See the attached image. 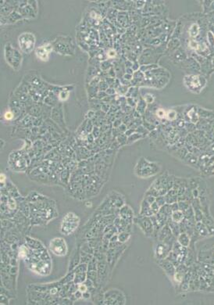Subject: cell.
Segmentation results:
<instances>
[{"mask_svg":"<svg viewBox=\"0 0 214 305\" xmlns=\"http://www.w3.org/2000/svg\"><path fill=\"white\" fill-rule=\"evenodd\" d=\"M19 46L22 52L25 53H30L34 50L35 45V37L32 33L26 32L23 33L20 35Z\"/></svg>","mask_w":214,"mask_h":305,"instance_id":"1","label":"cell"},{"mask_svg":"<svg viewBox=\"0 0 214 305\" xmlns=\"http://www.w3.org/2000/svg\"><path fill=\"white\" fill-rule=\"evenodd\" d=\"M79 224V218L73 213L67 214L61 224V232L63 235H69L76 229Z\"/></svg>","mask_w":214,"mask_h":305,"instance_id":"2","label":"cell"},{"mask_svg":"<svg viewBox=\"0 0 214 305\" xmlns=\"http://www.w3.org/2000/svg\"><path fill=\"white\" fill-rule=\"evenodd\" d=\"M49 247L52 252L56 256H64L67 252L66 242L62 238H55L52 239Z\"/></svg>","mask_w":214,"mask_h":305,"instance_id":"3","label":"cell"},{"mask_svg":"<svg viewBox=\"0 0 214 305\" xmlns=\"http://www.w3.org/2000/svg\"><path fill=\"white\" fill-rule=\"evenodd\" d=\"M136 223L141 229L143 231L145 235L147 236H151L153 234L154 232V228H153V224H152V220L149 218V217L146 216H141L136 219Z\"/></svg>","mask_w":214,"mask_h":305,"instance_id":"4","label":"cell"},{"mask_svg":"<svg viewBox=\"0 0 214 305\" xmlns=\"http://www.w3.org/2000/svg\"><path fill=\"white\" fill-rule=\"evenodd\" d=\"M5 58H6L7 63H10L11 67H13L14 69L16 68V63H15V60L14 58H15L16 60H18L20 62L22 59V57L20 55L19 52L16 49H13L11 46L9 47L8 50L6 49V51H5Z\"/></svg>","mask_w":214,"mask_h":305,"instance_id":"5","label":"cell"},{"mask_svg":"<svg viewBox=\"0 0 214 305\" xmlns=\"http://www.w3.org/2000/svg\"><path fill=\"white\" fill-rule=\"evenodd\" d=\"M171 246L163 243V242H160V243H158L157 246L156 247V250H155L156 257L160 260L165 259L166 257L169 254V250L171 248Z\"/></svg>","mask_w":214,"mask_h":305,"instance_id":"6","label":"cell"},{"mask_svg":"<svg viewBox=\"0 0 214 305\" xmlns=\"http://www.w3.org/2000/svg\"><path fill=\"white\" fill-rule=\"evenodd\" d=\"M49 47H51L49 45H45L38 47L36 50V55L37 57L43 61H46L49 59V55L50 53L51 49H49Z\"/></svg>","mask_w":214,"mask_h":305,"instance_id":"7","label":"cell"},{"mask_svg":"<svg viewBox=\"0 0 214 305\" xmlns=\"http://www.w3.org/2000/svg\"><path fill=\"white\" fill-rule=\"evenodd\" d=\"M141 215L146 217H150L154 215V214H153L152 209H151V207H150V204L147 202V200L145 199H144L143 201L141 202Z\"/></svg>","mask_w":214,"mask_h":305,"instance_id":"8","label":"cell"},{"mask_svg":"<svg viewBox=\"0 0 214 305\" xmlns=\"http://www.w3.org/2000/svg\"><path fill=\"white\" fill-rule=\"evenodd\" d=\"M120 216L123 219L125 220H130L133 218L134 216V213H133L131 208L129 207L128 206H124L121 209H120Z\"/></svg>","mask_w":214,"mask_h":305,"instance_id":"9","label":"cell"},{"mask_svg":"<svg viewBox=\"0 0 214 305\" xmlns=\"http://www.w3.org/2000/svg\"><path fill=\"white\" fill-rule=\"evenodd\" d=\"M161 267H163L166 272L168 273V274H173V272H174V267H173V265L169 260L163 261L161 263Z\"/></svg>","mask_w":214,"mask_h":305,"instance_id":"10","label":"cell"},{"mask_svg":"<svg viewBox=\"0 0 214 305\" xmlns=\"http://www.w3.org/2000/svg\"><path fill=\"white\" fill-rule=\"evenodd\" d=\"M171 218H172V221L179 223V222H183L184 218V214L181 210L173 211L171 214Z\"/></svg>","mask_w":214,"mask_h":305,"instance_id":"11","label":"cell"},{"mask_svg":"<svg viewBox=\"0 0 214 305\" xmlns=\"http://www.w3.org/2000/svg\"><path fill=\"white\" fill-rule=\"evenodd\" d=\"M178 243L181 245L182 246L187 247L188 246L190 243L189 236L186 234V233H181V235L178 236Z\"/></svg>","mask_w":214,"mask_h":305,"instance_id":"12","label":"cell"},{"mask_svg":"<svg viewBox=\"0 0 214 305\" xmlns=\"http://www.w3.org/2000/svg\"><path fill=\"white\" fill-rule=\"evenodd\" d=\"M85 278H86V273H85V272H76L75 276H74V282L77 284L82 283V282H84Z\"/></svg>","mask_w":214,"mask_h":305,"instance_id":"13","label":"cell"},{"mask_svg":"<svg viewBox=\"0 0 214 305\" xmlns=\"http://www.w3.org/2000/svg\"><path fill=\"white\" fill-rule=\"evenodd\" d=\"M130 236V234L128 232H122V233H120V235H118V240L120 242V243H124L126 241L128 240V238Z\"/></svg>","mask_w":214,"mask_h":305,"instance_id":"14","label":"cell"},{"mask_svg":"<svg viewBox=\"0 0 214 305\" xmlns=\"http://www.w3.org/2000/svg\"><path fill=\"white\" fill-rule=\"evenodd\" d=\"M150 207H151V209H152V212H153L154 214H157L160 210V207L159 206V204H158L156 202V201H155L154 203H152V204L150 205Z\"/></svg>","mask_w":214,"mask_h":305,"instance_id":"15","label":"cell"},{"mask_svg":"<svg viewBox=\"0 0 214 305\" xmlns=\"http://www.w3.org/2000/svg\"><path fill=\"white\" fill-rule=\"evenodd\" d=\"M156 202L157 203L160 207H163V206L165 205V203H166L165 197H161V196H160V197H157V198L156 199Z\"/></svg>","mask_w":214,"mask_h":305,"instance_id":"16","label":"cell"},{"mask_svg":"<svg viewBox=\"0 0 214 305\" xmlns=\"http://www.w3.org/2000/svg\"><path fill=\"white\" fill-rule=\"evenodd\" d=\"M8 207L10 210H14L16 207V201L13 198H10L8 200Z\"/></svg>","mask_w":214,"mask_h":305,"instance_id":"17","label":"cell"},{"mask_svg":"<svg viewBox=\"0 0 214 305\" xmlns=\"http://www.w3.org/2000/svg\"><path fill=\"white\" fill-rule=\"evenodd\" d=\"M19 254H20V257H26L27 255V250H26V248L24 247V246H22V247H20V249Z\"/></svg>","mask_w":214,"mask_h":305,"instance_id":"18","label":"cell"},{"mask_svg":"<svg viewBox=\"0 0 214 305\" xmlns=\"http://www.w3.org/2000/svg\"><path fill=\"white\" fill-rule=\"evenodd\" d=\"M78 290H80L82 293L88 291V286H86V284L80 283V285H78Z\"/></svg>","mask_w":214,"mask_h":305,"instance_id":"19","label":"cell"},{"mask_svg":"<svg viewBox=\"0 0 214 305\" xmlns=\"http://www.w3.org/2000/svg\"><path fill=\"white\" fill-rule=\"evenodd\" d=\"M13 117H14V115H13V113H11L10 111H8V112H6L5 113V118L6 120H11Z\"/></svg>","mask_w":214,"mask_h":305,"instance_id":"20","label":"cell"},{"mask_svg":"<svg viewBox=\"0 0 214 305\" xmlns=\"http://www.w3.org/2000/svg\"><path fill=\"white\" fill-rule=\"evenodd\" d=\"M157 115L158 117H164L166 116V113L164 112L163 110H159V111H157Z\"/></svg>","mask_w":214,"mask_h":305,"instance_id":"21","label":"cell"},{"mask_svg":"<svg viewBox=\"0 0 214 305\" xmlns=\"http://www.w3.org/2000/svg\"><path fill=\"white\" fill-rule=\"evenodd\" d=\"M74 296H75V297H76L77 299H80V298H82V297L83 296V293L80 291V290H78V291L75 292Z\"/></svg>","mask_w":214,"mask_h":305,"instance_id":"22","label":"cell"},{"mask_svg":"<svg viewBox=\"0 0 214 305\" xmlns=\"http://www.w3.org/2000/svg\"><path fill=\"white\" fill-rule=\"evenodd\" d=\"M90 297H91V294H90V293L89 292H84L83 293V296H82V297L83 298H84V299H89Z\"/></svg>","mask_w":214,"mask_h":305,"instance_id":"23","label":"cell"}]
</instances>
